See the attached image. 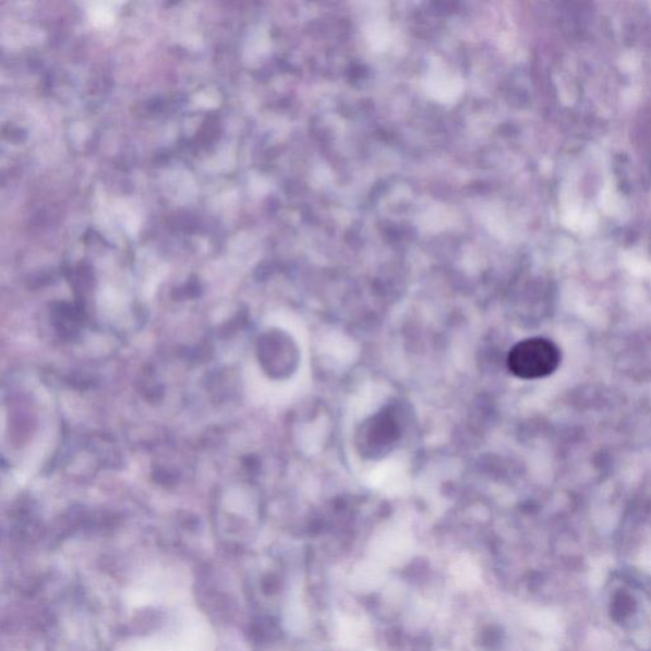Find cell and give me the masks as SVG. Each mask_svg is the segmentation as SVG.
<instances>
[{
    "mask_svg": "<svg viewBox=\"0 0 651 651\" xmlns=\"http://www.w3.org/2000/svg\"><path fill=\"white\" fill-rule=\"evenodd\" d=\"M401 425L393 411L383 410L363 421L359 426L355 444L359 454L377 459L390 454L401 439Z\"/></svg>",
    "mask_w": 651,
    "mask_h": 651,
    "instance_id": "cell-2",
    "label": "cell"
},
{
    "mask_svg": "<svg viewBox=\"0 0 651 651\" xmlns=\"http://www.w3.org/2000/svg\"><path fill=\"white\" fill-rule=\"evenodd\" d=\"M562 354L556 345L543 337L520 341L508 357L513 374L522 379H539L553 374L560 364Z\"/></svg>",
    "mask_w": 651,
    "mask_h": 651,
    "instance_id": "cell-1",
    "label": "cell"
}]
</instances>
